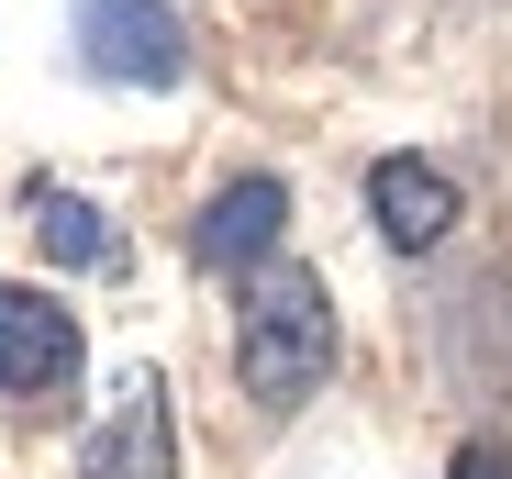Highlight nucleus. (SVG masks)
Wrapping results in <instances>:
<instances>
[{
	"label": "nucleus",
	"instance_id": "obj_1",
	"mask_svg": "<svg viewBox=\"0 0 512 479\" xmlns=\"http://www.w3.org/2000/svg\"><path fill=\"white\" fill-rule=\"evenodd\" d=\"M234 368H245V390H256L268 413H290V402H312V390H323V368H334V301H323L312 268H290V257L245 268Z\"/></svg>",
	"mask_w": 512,
	"mask_h": 479
},
{
	"label": "nucleus",
	"instance_id": "obj_2",
	"mask_svg": "<svg viewBox=\"0 0 512 479\" xmlns=\"http://www.w3.org/2000/svg\"><path fill=\"white\" fill-rule=\"evenodd\" d=\"M78 12V45H90L101 78H123V90H179V67H190V34L167 0H67Z\"/></svg>",
	"mask_w": 512,
	"mask_h": 479
},
{
	"label": "nucleus",
	"instance_id": "obj_3",
	"mask_svg": "<svg viewBox=\"0 0 512 479\" xmlns=\"http://www.w3.org/2000/svg\"><path fill=\"white\" fill-rule=\"evenodd\" d=\"M78 479H179V424H167V379L134 368L112 424L90 435V457H78Z\"/></svg>",
	"mask_w": 512,
	"mask_h": 479
},
{
	"label": "nucleus",
	"instance_id": "obj_4",
	"mask_svg": "<svg viewBox=\"0 0 512 479\" xmlns=\"http://www.w3.org/2000/svg\"><path fill=\"white\" fill-rule=\"evenodd\" d=\"M56 379H78V312L0 279V390H56Z\"/></svg>",
	"mask_w": 512,
	"mask_h": 479
},
{
	"label": "nucleus",
	"instance_id": "obj_5",
	"mask_svg": "<svg viewBox=\"0 0 512 479\" xmlns=\"http://www.w3.org/2000/svg\"><path fill=\"white\" fill-rule=\"evenodd\" d=\"M368 212H379V234L401 257H423V246L457 234V179L435 168V156H379L368 168Z\"/></svg>",
	"mask_w": 512,
	"mask_h": 479
},
{
	"label": "nucleus",
	"instance_id": "obj_6",
	"mask_svg": "<svg viewBox=\"0 0 512 479\" xmlns=\"http://www.w3.org/2000/svg\"><path fill=\"white\" fill-rule=\"evenodd\" d=\"M279 223H290V190L279 179H234V190H212V212H201V268H268L279 257Z\"/></svg>",
	"mask_w": 512,
	"mask_h": 479
},
{
	"label": "nucleus",
	"instance_id": "obj_7",
	"mask_svg": "<svg viewBox=\"0 0 512 479\" xmlns=\"http://www.w3.org/2000/svg\"><path fill=\"white\" fill-rule=\"evenodd\" d=\"M34 234H45V257H56V268H112V257H123L112 212H101V201H78V190H56V179L34 190Z\"/></svg>",
	"mask_w": 512,
	"mask_h": 479
},
{
	"label": "nucleus",
	"instance_id": "obj_8",
	"mask_svg": "<svg viewBox=\"0 0 512 479\" xmlns=\"http://www.w3.org/2000/svg\"><path fill=\"white\" fill-rule=\"evenodd\" d=\"M446 479H512V457H501V446L479 435V446H457V468H446Z\"/></svg>",
	"mask_w": 512,
	"mask_h": 479
}]
</instances>
